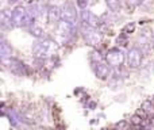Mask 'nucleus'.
I'll list each match as a JSON object with an SVG mask.
<instances>
[{"label":"nucleus","instance_id":"obj_1","mask_svg":"<svg viewBox=\"0 0 154 130\" xmlns=\"http://www.w3.org/2000/svg\"><path fill=\"white\" fill-rule=\"evenodd\" d=\"M58 50V43L50 37L37 40L32 45V53L37 60H49Z\"/></svg>","mask_w":154,"mask_h":130},{"label":"nucleus","instance_id":"obj_2","mask_svg":"<svg viewBox=\"0 0 154 130\" xmlns=\"http://www.w3.org/2000/svg\"><path fill=\"white\" fill-rule=\"evenodd\" d=\"M80 33H81L82 38H84V41L88 45L97 46L101 42V35H100V30L99 29H93L91 26L82 24L81 29H80Z\"/></svg>","mask_w":154,"mask_h":130},{"label":"nucleus","instance_id":"obj_3","mask_svg":"<svg viewBox=\"0 0 154 130\" xmlns=\"http://www.w3.org/2000/svg\"><path fill=\"white\" fill-rule=\"evenodd\" d=\"M125 59H126V54L123 53L122 49L119 48H112L107 52L106 54V61L111 68H122L123 62H125Z\"/></svg>","mask_w":154,"mask_h":130},{"label":"nucleus","instance_id":"obj_4","mask_svg":"<svg viewBox=\"0 0 154 130\" xmlns=\"http://www.w3.org/2000/svg\"><path fill=\"white\" fill-rule=\"evenodd\" d=\"M57 33H58V35L62 38V41L68 42V41H72L73 38H75V35L77 33V26L61 21L57 24Z\"/></svg>","mask_w":154,"mask_h":130},{"label":"nucleus","instance_id":"obj_5","mask_svg":"<svg viewBox=\"0 0 154 130\" xmlns=\"http://www.w3.org/2000/svg\"><path fill=\"white\" fill-rule=\"evenodd\" d=\"M142 57H143V52L139 48L134 46V48H130L126 54V60H127V64L130 68H139L142 64Z\"/></svg>","mask_w":154,"mask_h":130},{"label":"nucleus","instance_id":"obj_6","mask_svg":"<svg viewBox=\"0 0 154 130\" xmlns=\"http://www.w3.org/2000/svg\"><path fill=\"white\" fill-rule=\"evenodd\" d=\"M80 18H81L82 24L91 26V27H93V29H100L101 19L99 18L97 15H95L92 11H89L88 8H85V10H81V12H80Z\"/></svg>","mask_w":154,"mask_h":130},{"label":"nucleus","instance_id":"obj_7","mask_svg":"<svg viewBox=\"0 0 154 130\" xmlns=\"http://www.w3.org/2000/svg\"><path fill=\"white\" fill-rule=\"evenodd\" d=\"M61 11H62V19L61 21L64 22H68V23H72L77 26V11H76V7L72 2H66L64 5L61 7Z\"/></svg>","mask_w":154,"mask_h":130},{"label":"nucleus","instance_id":"obj_8","mask_svg":"<svg viewBox=\"0 0 154 130\" xmlns=\"http://www.w3.org/2000/svg\"><path fill=\"white\" fill-rule=\"evenodd\" d=\"M92 69L95 72L96 77L100 80H106L111 73V66L107 64V61H101L97 64H92Z\"/></svg>","mask_w":154,"mask_h":130},{"label":"nucleus","instance_id":"obj_9","mask_svg":"<svg viewBox=\"0 0 154 130\" xmlns=\"http://www.w3.org/2000/svg\"><path fill=\"white\" fill-rule=\"evenodd\" d=\"M27 15V8L24 7H16L12 12V27H23L24 21Z\"/></svg>","mask_w":154,"mask_h":130},{"label":"nucleus","instance_id":"obj_10","mask_svg":"<svg viewBox=\"0 0 154 130\" xmlns=\"http://www.w3.org/2000/svg\"><path fill=\"white\" fill-rule=\"evenodd\" d=\"M10 69H11V72H12V73L18 75V76H26V75L30 73L27 65L24 64V62H22L20 60H18V59H12V60H11Z\"/></svg>","mask_w":154,"mask_h":130},{"label":"nucleus","instance_id":"obj_11","mask_svg":"<svg viewBox=\"0 0 154 130\" xmlns=\"http://www.w3.org/2000/svg\"><path fill=\"white\" fill-rule=\"evenodd\" d=\"M5 115L8 117V119H10V123L14 126V128H16V129H20V128H23L24 126V118L22 117L20 114H18V113L15 111V110H8L7 113H5Z\"/></svg>","mask_w":154,"mask_h":130},{"label":"nucleus","instance_id":"obj_12","mask_svg":"<svg viewBox=\"0 0 154 130\" xmlns=\"http://www.w3.org/2000/svg\"><path fill=\"white\" fill-rule=\"evenodd\" d=\"M62 19V11L58 5H50L48 11V21L49 23L58 24Z\"/></svg>","mask_w":154,"mask_h":130},{"label":"nucleus","instance_id":"obj_13","mask_svg":"<svg viewBox=\"0 0 154 130\" xmlns=\"http://www.w3.org/2000/svg\"><path fill=\"white\" fill-rule=\"evenodd\" d=\"M12 53H14L12 46L5 40H2V43H0V57H2V62L8 61V60L12 59Z\"/></svg>","mask_w":154,"mask_h":130},{"label":"nucleus","instance_id":"obj_14","mask_svg":"<svg viewBox=\"0 0 154 130\" xmlns=\"http://www.w3.org/2000/svg\"><path fill=\"white\" fill-rule=\"evenodd\" d=\"M12 12L14 11L4 8L2 11V15H0V21H2V27L3 29H7V27H12Z\"/></svg>","mask_w":154,"mask_h":130},{"label":"nucleus","instance_id":"obj_15","mask_svg":"<svg viewBox=\"0 0 154 130\" xmlns=\"http://www.w3.org/2000/svg\"><path fill=\"white\" fill-rule=\"evenodd\" d=\"M29 33L32 35V37L37 38V40L45 38V31H43V29L41 26H38V24H32L31 27H29Z\"/></svg>","mask_w":154,"mask_h":130},{"label":"nucleus","instance_id":"obj_16","mask_svg":"<svg viewBox=\"0 0 154 130\" xmlns=\"http://www.w3.org/2000/svg\"><path fill=\"white\" fill-rule=\"evenodd\" d=\"M106 4L111 10V12H116L122 7V0H106Z\"/></svg>","mask_w":154,"mask_h":130},{"label":"nucleus","instance_id":"obj_17","mask_svg":"<svg viewBox=\"0 0 154 130\" xmlns=\"http://www.w3.org/2000/svg\"><path fill=\"white\" fill-rule=\"evenodd\" d=\"M89 60H91V64H97V62L106 61V57L101 56L100 52L92 50V52H91V54H89Z\"/></svg>","mask_w":154,"mask_h":130},{"label":"nucleus","instance_id":"obj_18","mask_svg":"<svg viewBox=\"0 0 154 130\" xmlns=\"http://www.w3.org/2000/svg\"><path fill=\"white\" fill-rule=\"evenodd\" d=\"M143 119L145 118H142L141 115L135 114V115H133V117L130 118V123L133 126H135V128H139V126H142V123H143Z\"/></svg>","mask_w":154,"mask_h":130},{"label":"nucleus","instance_id":"obj_19","mask_svg":"<svg viewBox=\"0 0 154 130\" xmlns=\"http://www.w3.org/2000/svg\"><path fill=\"white\" fill-rule=\"evenodd\" d=\"M118 43H119V45H127V43H128L127 34H125V33H120V35L118 37Z\"/></svg>","mask_w":154,"mask_h":130},{"label":"nucleus","instance_id":"obj_20","mask_svg":"<svg viewBox=\"0 0 154 130\" xmlns=\"http://www.w3.org/2000/svg\"><path fill=\"white\" fill-rule=\"evenodd\" d=\"M134 29H135V24H134V23H128V24H126V26H125V29H123L122 33H125V34H130V33L134 31Z\"/></svg>","mask_w":154,"mask_h":130},{"label":"nucleus","instance_id":"obj_21","mask_svg":"<svg viewBox=\"0 0 154 130\" xmlns=\"http://www.w3.org/2000/svg\"><path fill=\"white\" fill-rule=\"evenodd\" d=\"M77 5H79L81 10H85L88 7V2L87 0H77Z\"/></svg>","mask_w":154,"mask_h":130},{"label":"nucleus","instance_id":"obj_22","mask_svg":"<svg viewBox=\"0 0 154 130\" xmlns=\"http://www.w3.org/2000/svg\"><path fill=\"white\" fill-rule=\"evenodd\" d=\"M127 3L130 5H134V7H137V5L142 4V3H143V0H127Z\"/></svg>","mask_w":154,"mask_h":130},{"label":"nucleus","instance_id":"obj_23","mask_svg":"<svg viewBox=\"0 0 154 130\" xmlns=\"http://www.w3.org/2000/svg\"><path fill=\"white\" fill-rule=\"evenodd\" d=\"M19 0H8V3H10V4H15V3H18Z\"/></svg>","mask_w":154,"mask_h":130},{"label":"nucleus","instance_id":"obj_24","mask_svg":"<svg viewBox=\"0 0 154 130\" xmlns=\"http://www.w3.org/2000/svg\"><path fill=\"white\" fill-rule=\"evenodd\" d=\"M152 45H153V48H154V33H153V38H152Z\"/></svg>","mask_w":154,"mask_h":130}]
</instances>
